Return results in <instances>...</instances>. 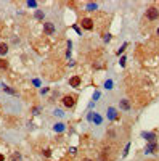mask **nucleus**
I'll list each match as a JSON object with an SVG mask.
<instances>
[{"label":"nucleus","instance_id":"obj_1","mask_svg":"<svg viewBox=\"0 0 159 161\" xmlns=\"http://www.w3.org/2000/svg\"><path fill=\"white\" fill-rule=\"evenodd\" d=\"M146 18L149 21H154V20H157L159 18V10L156 7H149L148 10H146Z\"/></svg>","mask_w":159,"mask_h":161},{"label":"nucleus","instance_id":"obj_2","mask_svg":"<svg viewBox=\"0 0 159 161\" xmlns=\"http://www.w3.org/2000/svg\"><path fill=\"white\" fill-rule=\"evenodd\" d=\"M63 105L66 106V108H72L74 105H76V98H74L72 95H66V97H63Z\"/></svg>","mask_w":159,"mask_h":161},{"label":"nucleus","instance_id":"obj_3","mask_svg":"<svg viewBox=\"0 0 159 161\" xmlns=\"http://www.w3.org/2000/svg\"><path fill=\"white\" fill-rule=\"evenodd\" d=\"M82 27H84V29H87V31L93 29V21L90 20V18H84V20H82Z\"/></svg>","mask_w":159,"mask_h":161},{"label":"nucleus","instance_id":"obj_4","mask_svg":"<svg viewBox=\"0 0 159 161\" xmlns=\"http://www.w3.org/2000/svg\"><path fill=\"white\" fill-rule=\"evenodd\" d=\"M43 31H45V34L52 35V34L55 32V26H53V23H43Z\"/></svg>","mask_w":159,"mask_h":161},{"label":"nucleus","instance_id":"obj_5","mask_svg":"<svg viewBox=\"0 0 159 161\" xmlns=\"http://www.w3.org/2000/svg\"><path fill=\"white\" fill-rule=\"evenodd\" d=\"M69 84H71L72 87H79L80 86V77H79V76H74V77L69 79Z\"/></svg>","mask_w":159,"mask_h":161},{"label":"nucleus","instance_id":"obj_6","mask_svg":"<svg viewBox=\"0 0 159 161\" xmlns=\"http://www.w3.org/2000/svg\"><path fill=\"white\" fill-rule=\"evenodd\" d=\"M120 108L127 111V110L130 108V103H129V100H120Z\"/></svg>","mask_w":159,"mask_h":161},{"label":"nucleus","instance_id":"obj_7","mask_svg":"<svg viewBox=\"0 0 159 161\" xmlns=\"http://www.w3.org/2000/svg\"><path fill=\"white\" fill-rule=\"evenodd\" d=\"M143 137H145L148 142H151V144L154 142V135H153V134H146V132H145V134H143Z\"/></svg>","mask_w":159,"mask_h":161},{"label":"nucleus","instance_id":"obj_8","mask_svg":"<svg viewBox=\"0 0 159 161\" xmlns=\"http://www.w3.org/2000/svg\"><path fill=\"white\" fill-rule=\"evenodd\" d=\"M7 52H8V47L5 44H0V55H5Z\"/></svg>","mask_w":159,"mask_h":161},{"label":"nucleus","instance_id":"obj_9","mask_svg":"<svg viewBox=\"0 0 159 161\" xmlns=\"http://www.w3.org/2000/svg\"><path fill=\"white\" fill-rule=\"evenodd\" d=\"M108 116H109V119H114V118H116V111H114L113 108H109V110H108Z\"/></svg>","mask_w":159,"mask_h":161},{"label":"nucleus","instance_id":"obj_10","mask_svg":"<svg viewBox=\"0 0 159 161\" xmlns=\"http://www.w3.org/2000/svg\"><path fill=\"white\" fill-rule=\"evenodd\" d=\"M55 130H56V132H61V130H64V124H61V122H58V124H55Z\"/></svg>","mask_w":159,"mask_h":161},{"label":"nucleus","instance_id":"obj_11","mask_svg":"<svg viewBox=\"0 0 159 161\" xmlns=\"http://www.w3.org/2000/svg\"><path fill=\"white\" fill-rule=\"evenodd\" d=\"M0 68L7 69V68H8V61H7V60H0Z\"/></svg>","mask_w":159,"mask_h":161},{"label":"nucleus","instance_id":"obj_12","mask_svg":"<svg viewBox=\"0 0 159 161\" xmlns=\"http://www.w3.org/2000/svg\"><path fill=\"white\" fill-rule=\"evenodd\" d=\"M153 150H156V144H154V142H153V144H151V145H149V147L146 148V153H151Z\"/></svg>","mask_w":159,"mask_h":161},{"label":"nucleus","instance_id":"obj_13","mask_svg":"<svg viewBox=\"0 0 159 161\" xmlns=\"http://www.w3.org/2000/svg\"><path fill=\"white\" fill-rule=\"evenodd\" d=\"M87 10H90V11L97 10V5H95V3H88V5H87Z\"/></svg>","mask_w":159,"mask_h":161},{"label":"nucleus","instance_id":"obj_14","mask_svg":"<svg viewBox=\"0 0 159 161\" xmlns=\"http://www.w3.org/2000/svg\"><path fill=\"white\" fill-rule=\"evenodd\" d=\"M92 119H93V121H95V122H97V124H100V122H101V118H100L98 115H95V116H93Z\"/></svg>","mask_w":159,"mask_h":161},{"label":"nucleus","instance_id":"obj_15","mask_svg":"<svg viewBox=\"0 0 159 161\" xmlns=\"http://www.w3.org/2000/svg\"><path fill=\"white\" fill-rule=\"evenodd\" d=\"M20 159H21V155H20V153H15V155H13V161H20Z\"/></svg>","mask_w":159,"mask_h":161},{"label":"nucleus","instance_id":"obj_16","mask_svg":"<svg viewBox=\"0 0 159 161\" xmlns=\"http://www.w3.org/2000/svg\"><path fill=\"white\" fill-rule=\"evenodd\" d=\"M35 18H37V20H42V18H43V13H42V11H37V13H35Z\"/></svg>","mask_w":159,"mask_h":161},{"label":"nucleus","instance_id":"obj_17","mask_svg":"<svg viewBox=\"0 0 159 161\" xmlns=\"http://www.w3.org/2000/svg\"><path fill=\"white\" fill-rule=\"evenodd\" d=\"M50 155H52V151H50L48 148H47V150H43V156H47V158H48Z\"/></svg>","mask_w":159,"mask_h":161},{"label":"nucleus","instance_id":"obj_18","mask_svg":"<svg viewBox=\"0 0 159 161\" xmlns=\"http://www.w3.org/2000/svg\"><path fill=\"white\" fill-rule=\"evenodd\" d=\"M125 47H127V44H124V45H122V49H119V52H117V53H119V55H120V53H122V52H124V50H125Z\"/></svg>","mask_w":159,"mask_h":161},{"label":"nucleus","instance_id":"obj_19","mask_svg":"<svg viewBox=\"0 0 159 161\" xmlns=\"http://www.w3.org/2000/svg\"><path fill=\"white\" fill-rule=\"evenodd\" d=\"M55 115H56V116H63V111H61V110H56V111H55Z\"/></svg>","mask_w":159,"mask_h":161},{"label":"nucleus","instance_id":"obj_20","mask_svg":"<svg viewBox=\"0 0 159 161\" xmlns=\"http://www.w3.org/2000/svg\"><path fill=\"white\" fill-rule=\"evenodd\" d=\"M27 5H29V7H35V5H37V2H34V0H32V2H29Z\"/></svg>","mask_w":159,"mask_h":161},{"label":"nucleus","instance_id":"obj_21","mask_svg":"<svg viewBox=\"0 0 159 161\" xmlns=\"http://www.w3.org/2000/svg\"><path fill=\"white\" fill-rule=\"evenodd\" d=\"M80 161H93V159H90V158H82Z\"/></svg>","mask_w":159,"mask_h":161},{"label":"nucleus","instance_id":"obj_22","mask_svg":"<svg viewBox=\"0 0 159 161\" xmlns=\"http://www.w3.org/2000/svg\"><path fill=\"white\" fill-rule=\"evenodd\" d=\"M0 161H5V156H3V155H0Z\"/></svg>","mask_w":159,"mask_h":161},{"label":"nucleus","instance_id":"obj_23","mask_svg":"<svg viewBox=\"0 0 159 161\" xmlns=\"http://www.w3.org/2000/svg\"><path fill=\"white\" fill-rule=\"evenodd\" d=\"M157 35H159V29H157Z\"/></svg>","mask_w":159,"mask_h":161}]
</instances>
